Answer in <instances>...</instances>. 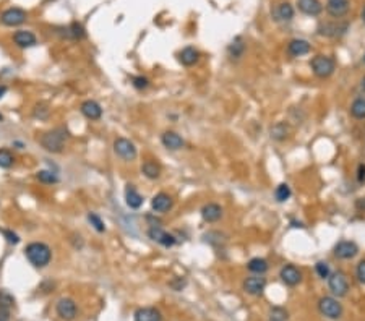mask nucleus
Here are the masks:
<instances>
[{"mask_svg":"<svg viewBox=\"0 0 365 321\" xmlns=\"http://www.w3.org/2000/svg\"><path fill=\"white\" fill-rule=\"evenodd\" d=\"M114 153L121 157L122 161L132 162V161L137 159L138 149H137V145H135L132 140L119 137V138L114 140Z\"/></svg>","mask_w":365,"mask_h":321,"instance_id":"20e7f679","label":"nucleus"},{"mask_svg":"<svg viewBox=\"0 0 365 321\" xmlns=\"http://www.w3.org/2000/svg\"><path fill=\"white\" fill-rule=\"evenodd\" d=\"M310 68L317 78H330L336 70V62L328 56H315L310 60Z\"/></svg>","mask_w":365,"mask_h":321,"instance_id":"7ed1b4c3","label":"nucleus"},{"mask_svg":"<svg viewBox=\"0 0 365 321\" xmlns=\"http://www.w3.org/2000/svg\"><path fill=\"white\" fill-rule=\"evenodd\" d=\"M200 60V51L195 49L193 46H187L183 47L181 52H179V62H181L183 67H193L195 63H198Z\"/></svg>","mask_w":365,"mask_h":321,"instance_id":"4be33fe9","label":"nucleus"},{"mask_svg":"<svg viewBox=\"0 0 365 321\" xmlns=\"http://www.w3.org/2000/svg\"><path fill=\"white\" fill-rule=\"evenodd\" d=\"M143 197L140 195V192L137 188H135V185H127V188H125V203L130 209H138L143 206Z\"/></svg>","mask_w":365,"mask_h":321,"instance_id":"5701e85b","label":"nucleus"},{"mask_svg":"<svg viewBox=\"0 0 365 321\" xmlns=\"http://www.w3.org/2000/svg\"><path fill=\"white\" fill-rule=\"evenodd\" d=\"M132 86L133 88H137V89H146L150 86V80L146 78V77H143V75H140V77H133L132 78Z\"/></svg>","mask_w":365,"mask_h":321,"instance_id":"e433bc0d","label":"nucleus"},{"mask_svg":"<svg viewBox=\"0 0 365 321\" xmlns=\"http://www.w3.org/2000/svg\"><path fill=\"white\" fill-rule=\"evenodd\" d=\"M5 92H7V86L5 85H0V99L5 96Z\"/></svg>","mask_w":365,"mask_h":321,"instance_id":"a18cd8bd","label":"nucleus"},{"mask_svg":"<svg viewBox=\"0 0 365 321\" xmlns=\"http://www.w3.org/2000/svg\"><path fill=\"white\" fill-rule=\"evenodd\" d=\"M291 195H292V190L287 183H279L274 188V198L277 203H284V201L291 198Z\"/></svg>","mask_w":365,"mask_h":321,"instance_id":"2f4dec72","label":"nucleus"},{"mask_svg":"<svg viewBox=\"0 0 365 321\" xmlns=\"http://www.w3.org/2000/svg\"><path fill=\"white\" fill-rule=\"evenodd\" d=\"M85 36H86V31L83 28V25L78 23V21H73V23H70L68 26L63 28V37H67V39L80 41V39H83Z\"/></svg>","mask_w":365,"mask_h":321,"instance_id":"a878e982","label":"nucleus"},{"mask_svg":"<svg viewBox=\"0 0 365 321\" xmlns=\"http://www.w3.org/2000/svg\"><path fill=\"white\" fill-rule=\"evenodd\" d=\"M357 180H359V183H365V164H359Z\"/></svg>","mask_w":365,"mask_h":321,"instance_id":"79ce46f5","label":"nucleus"},{"mask_svg":"<svg viewBox=\"0 0 365 321\" xmlns=\"http://www.w3.org/2000/svg\"><path fill=\"white\" fill-rule=\"evenodd\" d=\"M326 12L333 18H342L349 12V0H326Z\"/></svg>","mask_w":365,"mask_h":321,"instance_id":"6ab92c4d","label":"nucleus"},{"mask_svg":"<svg viewBox=\"0 0 365 321\" xmlns=\"http://www.w3.org/2000/svg\"><path fill=\"white\" fill-rule=\"evenodd\" d=\"M318 310L323 317L330 320H339L342 317V305L335 297H323L318 302Z\"/></svg>","mask_w":365,"mask_h":321,"instance_id":"39448f33","label":"nucleus"},{"mask_svg":"<svg viewBox=\"0 0 365 321\" xmlns=\"http://www.w3.org/2000/svg\"><path fill=\"white\" fill-rule=\"evenodd\" d=\"M362 20L365 21V8H364V12H362Z\"/></svg>","mask_w":365,"mask_h":321,"instance_id":"de8ad7c7","label":"nucleus"},{"mask_svg":"<svg viewBox=\"0 0 365 321\" xmlns=\"http://www.w3.org/2000/svg\"><path fill=\"white\" fill-rule=\"evenodd\" d=\"M56 310H57V315L61 317V320L63 321H72L76 318V303L73 298H68V297H62L61 300L57 302L56 305Z\"/></svg>","mask_w":365,"mask_h":321,"instance_id":"9d476101","label":"nucleus"},{"mask_svg":"<svg viewBox=\"0 0 365 321\" xmlns=\"http://www.w3.org/2000/svg\"><path fill=\"white\" fill-rule=\"evenodd\" d=\"M287 320V313L281 308H274L271 312V321H286Z\"/></svg>","mask_w":365,"mask_h":321,"instance_id":"a19ab883","label":"nucleus"},{"mask_svg":"<svg viewBox=\"0 0 365 321\" xmlns=\"http://www.w3.org/2000/svg\"><path fill=\"white\" fill-rule=\"evenodd\" d=\"M364 60H365V57H364Z\"/></svg>","mask_w":365,"mask_h":321,"instance_id":"8fccbe9b","label":"nucleus"},{"mask_svg":"<svg viewBox=\"0 0 365 321\" xmlns=\"http://www.w3.org/2000/svg\"><path fill=\"white\" fill-rule=\"evenodd\" d=\"M310 51H312V44L305 39H292L289 44H287V54H289L291 57L307 56Z\"/></svg>","mask_w":365,"mask_h":321,"instance_id":"aec40b11","label":"nucleus"},{"mask_svg":"<svg viewBox=\"0 0 365 321\" xmlns=\"http://www.w3.org/2000/svg\"><path fill=\"white\" fill-rule=\"evenodd\" d=\"M13 44L18 49H30L34 47L37 44V37L32 31H26V29H20L13 34Z\"/></svg>","mask_w":365,"mask_h":321,"instance_id":"ddd939ff","label":"nucleus"},{"mask_svg":"<svg viewBox=\"0 0 365 321\" xmlns=\"http://www.w3.org/2000/svg\"><path fill=\"white\" fill-rule=\"evenodd\" d=\"M10 318V308L0 307V321H8Z\"/></svg>","mask_w":365,"mask_h":321,"instance_id":"37998d69","label":"nucleus"},{"mask_svg":"<svg viewBox=\"0 0 365 321\" xmlns=\"http://www.w3.org/2000/svg\"><path fill=\"white\" fill-rule=\"evenodd\" d=\"M135 321H162L159 310L152 307H143L135 312Z\"/></svg>","mask_w":365,"mask_h":321,"instance_id":"393cba45","label":"nucleus"},{"mask_svg":"<svg viewBox=\"0 0 365 321\" xmlns=\"http://www.w3.org/2000/svg\"><path fill=\"white\" fill-rule=\"evenodd\" d=\"M243 52H245V42H243V39H242L241 36L234 37V41L227 47L229 57L234 58V60H239V58L243 56Z\"/></svg>","mask_w":365,"mask_h":321,"instance_id":"c756f323","label":"nucleus"},{"mask_svg":"<svg viewBox=\"0 0 365 321\" xmlns=\"http://www.w3.org/2000/svg\"><path fill=\"white\" fill-rule=\"evenodd\" d=\"M80 111L86 118H88V120H99V118L102 117V107L92 99L85 101L83 104L80 106Z\"/></svg>","mask_w":365,"mask_h":321,"instance_id":"412c9836","label":"nucleus"},{"mask_svg":"<svg viewBox=\"0 0 365 321\" xmlns=\"http://www.w3.org/2000/svg\"><path fill=\"white\" fill-rule=\"evenodd\" d=\"M361 85H362V89L365 91V77L362 78V83H361Z\"/></svg>","mask_w":365,"mask_h":321,"instance_id":"49530a36","label":"nucleus"},{"mask_svg":"<svg viewBox=\"0 0 365 321\" xmlns=\"http://www.w3.org/2000/svg\"><path fill=\"white\" fill-rule=\"evenodd\" d=\"M299 10L307 16H318L323 12V5L320 0H297Z\"/></svg>","mask_w":365,"mask_h":321,"instance_id":"b1692460","label":"nucleus"},{"mask_svg":"<svg viewBox=\"0 0 365 321\" xmlns=\"http://www.w3.org/2000/svg\"><path fill=\"white\" fill-rule=\"evenodd\" d=\"M34 117H37V118H47V116H49V109H47V106H44V104H37L36 107H34Z\"/></svg>","mask_w":365,"mask_h":321,"instance_id":"58836bf2","label":"nucleus"},{"mask_svg":"<svg viewBox=\"0 0 365 321\" xmlns=\"http://www.w3.org/2000/svg\"><path fill=\"white\" fill-rule=\"evenodd\" d=\"M328 287L335 297H344L347 291H349V282H347V277L344 276V273L335 271L328 277Z\"/></svg>","mask_w":365,"mask_h":321,"instance_id":"423d86ee","label":"nucleus"},{"mask_svg":"<svg viewBox=\"0 0 365 321\" xmlns=\"http://www.w3.org/2000/svg\"><path fill=\"white\" fill-rule=\"evenodd\" d=\"M356 277H357V281L361 282V284L365 286V260L359 261V264L356 268Z\"/></svg>","mask_w":365,"mask_h":321,"instance_id":"4c0bfd02","label":"nucleus"},{"mask_svg":"<svg viewBox=\"0 0 365 321\" xmlns=\"http://www.w3.org/2000/svg\"><path fill=\"white\" fill-rule=\"evenodd\" d=\"M0 232L3 233V237L7 238V242H8V243H13V245H16V243L20 242V237L16 235V233H15L13 231H8V229H2V231H0Z\"/></svg>","mask_w":365,"mask_h":321,"instance_id":"ea45409f","label":"nucleus"},{"mask_svg":"<svg viewBox=\"0 0 365 321\" xmlns=\"http://www.w3.org/2000/svg\"><path fill=\"white\" fill-rule=\"evenodd\" d=\"M67 138H68V135L63 128H54V130H51V132H46V133L41 135L39 143L46 151H49V153L57 154V153H62L63 151L65 143H67Z\"/></svg>","mask_w":365,"mask_h":321,"instance_id":"f03ea898","label":"nucleus"},{"mask_svg":"<svg viewBox=\"0 0 365 321\" xmlns=\"http://www.w3.org/2000/svg\"><path fill=\"white\" fill-rule=\"evenodd\" d=\"M15 164V156L7 148H0V169H10Z\"/></svg>","mask_w":365,"mask_h":321,"instance_id":"72a5a7b5","label":"nucleus"},{"mask_svg":"<svg viewBox=\"0 0 365 321\" xmlns=\"http://www.w3.org/2000/svg\"><path fill=\"white\" fill-rule=\"evenodd\" d=\"M356 208L361 209V211H365V198H359L356 201Z\"/></svg>","mask_w":365,"mask_h":321,"instance_id":"c03bdc74","label":"nucleus"},{"mask_svg":"<svg viewBox=\"0 0 365 321\" xmlns=\"http://www.w3.org/2000/svg\"><path fill=\"white\" fill-rule=\"evenodd\" d=\"M172 206H174L172 197H171V195L164 193V192L154 195L152 200H151L152 211H156V213H159V214H164V213H167V211H171Z\"/></svg>","mask_w":365,"mask_h":321,"instance_id":"4468645a","label":"nucleus"},{"mask_svg":"<svg viewBox=\"0 0 365 321\" xmlns=\"http://www.w3.org/2000/svg\"><path fill=\"white\" fill-rule=\"evenodd\" d=\"M289 133H291V128H289V125H287L286 122H276L273 127L270 128V137H271V140L279 141V143H281V141L287 140Z\"/></svg>","mask_w":365,"mask_h":321,"instance_id":"bb28decb","label":"nucleus"},{"mask_svg":"<svg viewBox=\"0 0 365 321\" xmlns=\"http://www.w3.org/2000/svg\"><path fill=\"white\" fill-rule=\"evenodd\" d=\"M265 287H266V279L258 274L248 276L247 279L243 281V291L250 293V295H261Z\"/></svg>","mask_w":365,"mask_h":321,"instance_id":"2eb2a0df","label":"nucleus"},{"mask_svg":"<svg viewBox=\"0 0 365 321\" xmlns=\"http://www.w3.org/2000/svg\"><path fill=\"white\" fill-rule=\"evenodd\" d=\"M357 253H359V245L352 240H341L333 248V255L339 260H352L354 257H357Z\"/></svg>","mask_w":365,"mask_h":321,"instance_id":"1a4fd4ad","label":"nucleus"},{"mask_svg":"<svg viewBox=\"0 0 365 321\" xmlns=\"http://www.w3.org/2000/svg\"><path fill=\"white\" fill-rule=\"evenodd\" d=\"M271 15H273L274 21L286 23V21H291L294 18V7L289 2H281L274 5L273 10H271Z\"/></svg>","mask_w":365,"mask_h":321,"instance_id":"f3484780","label":"nucleus"},{"mask_svg":"<svg viewBox=\"0 0 365 321\" xmlns=\"http://www.w3.org/2000/svg\"><path fill=\"white\" fill-rule=\"evenodd\" d=\"M318 34L325 37H339L346 34L347 23H321L318 26Z\"/></svg>","mask_w":365,"mask_h":321,"instance_id":"dca6fc26","label":"nucleus"},{"mask_svg":"<svg viewBox=\"0 0 365 321\" xmlns=\"http://www.w3.org/2000/svg\"><path fill=\"white\" fill-rule=\"evenodd\" d=\"M25 257L34 268H46L52 260V248L44 242H31L26 245Z\"/></svg>","mask_w":365,"mask_h":321,"instance_id":"f257e3e1","label":"nucleus"},{"mask_svg":"<svg viewBox=\"0 0 365 321\" xmlns=\"http://www.w3.org/2000/svg\"><path fill=\"white\" fill-rule=\"evenodd\" d=\"M26 20H28V13H26L23 8H18V7L7 8L5 12H2V15H0V23L5 26H20V25H23Z\"/></svg>","mask_w":365,"mask_h":321,"instance_id":"0eeeda50","label":"nucleus"},{"mask_svg":"<svg viewBox=\"0 0 365 321\" xmlns=\"http://www.w3.org/2000/svg\"><path fill=\"white\" fill-rule=\"evenodd\" d=\"M161 143L167 149L179 151V149H182L183 146H185V140L179 133L171 132V130H169V132H164V133L161 135Z\"/></svg>","mask_w":365,"mask_h":321,"instance_id":"a211bd4d","label":"nucleus"},{"mask_svg":"<svg viewBox=\"0 0 365 321\" xmlns=\"http://www.w3.org/2000/svg\"><path fill=\"white\" fill-rule=\"evenodd\" d=\"M315 271H317L318 277H321V279H328L331 274L330 264L326 263V261H318V263L315 264Z\"/></svg>","mask_w":365,"mask_h":321,"instance_id":"c9c22d12","label":"nucleus"},{"mask_svg":"<svg viewBox=\"0 0 365 321\" xmlns=\"http://www.w3.org/2000/svg\"><path fill=\"white\" fill-rule=\"evenodd\" d=\"M279 277H281V281L284 282L286 286L294 287V286H297L299 282L302 281V273H301V269H299L297 266L284 264L281 268V271H279Z\"/></svg>","mask_w":365,"mask_h":321,"instance_id":"9b49d317","label":"nucleus"},{"mask_svg":"<svg viewBox=\"0 0 365 321\" xmlns=\"http://www.w3.org/2000/svg\"><path fill=\"white\" fill-rule=\"evenodd\" d=\"M200 214L203 217L205 222L214 224V222H217L222 216H224V209H222V206L217 203H206L203 208H201Z\"/></svg>","mask_w":365,"mask_h":321,"instance_id":"f8f14e48","label":"nucleus"},{"mask_svg":"<svg viewBox=\"0 0 365 321\" xmlns=\"http://www.w3.org/2000/svg\"><path fill=\"white\" fill-rule=\"evenodd\" d=\"M247 269L250 271V273L261 276V274H265L266 271L270 269V264H268V261H266L265 258L255 257V258H252V260H248V263H247Z\"/></svg>","mask_w":365,"mask_h":321,"instance_id":"cd10ccee","label":"nucleus"},{"mask_svg":"<svg viewBox=\"0 0 365 321\" xmlns=\"http://www.w3.org/2000/svg\"><path fill=\"white\" fill-rule=\"evenodd\" d=\"M148 237L151 238L152 242L159 243V245H162V247H166V248H171V247H174V245L177 243V238L174 237L172 233H169L167 231L162 229V227H159V226H151L148 229Z\"/></svg>","mask_w":365,"mask_h":321,"instance_id":"6e6552de","label":"nucleus"},{"mask_svg":"<svg viewBox=\"0 0 365 321\" xmlns=\"http://www.w3.org/2000/svg\"><path fill=\"white\" fill-rule=\"evenodd\" d=\"M141 174L150 180H156L161 177V166L154 161H145L141 164Z\"/></svg>","mask_w":365,"mask_h":321,"instance_id":"c85d7f7f","label":"nucleus"},{"mask_svg":"<svg viewBox=\"0 0 365 321\" xmlns=\"http://www.w3.org/2000/svg\"><path fill=\"white\" fill-rule=\"evenodd\" d=\"M351 116L357 120H365V97H357L351 104Z\"/></svg>","mask_w":365,"mask_h":321,"instance_id":"7c9ffc66","label":"nucleus"},{"mask_svg":"<svg viewBox=\"0 0 365 321\" xmlns=\"http://www.w3.org/2000/svg\"><path fill=\"white\" fill-rule=\"evenodd\" d=\"M36 178L41 183H44V185H54V183L59 182L57 174H54L52 171H37L36 172Z\"/></svg>","mask_w":365,"mask_h":321,"instance_id":"473e14b6","label":"nucleus"},{"mask_svg":"<svg viewBox=\"0 0 365 321\" xmlns=\"http://www.w3.org/2000/svg\"><path fill=\"white\" fill-rule=\"evenodd\" d=\"M88 222L92 226V229H94L96 232H99V233L106 232V224H104V221L101 219V216H99V214H96V213H88Z\"/></svg>","mask_w":365,"mask_h":321,"instance_id":"f704fd0d","label":"nucleus"},{"mask_svg":"<svg viewBox=\"0 0 365 321\" xmlns=\"http://www.w3.org/2000/svg\"><path fill=\"white\" fill-rule=\"evenodd\" d=\"M2 118H3V117H2V116H0V120H2Z\"/></svg>","mask_w":365,"mask_h":321,"instance_id":"09e8293b","label":"nucleus"}]
</instances>
